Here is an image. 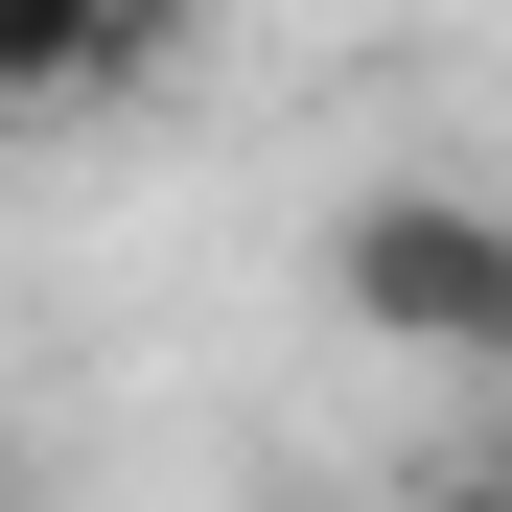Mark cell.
Returning a JSON list of instances; mask_svg holds the SVG:
<instances>
[{
  "instance_id": "cell-1",
  "label": "cell",
  "mask_w": 512,
  "mask_h": 512,
  "mask_svg": "<svg viewBox=\"0 0 512 512\" xmlns=\"http://www.w3.org/2000/svg\"><path fill=\"white\" fill-rule=\"evenodd\" d=\"M326 303H350L373 350L512 373V187H350V233H326Z\"/></svg>"
},
{
  "instance_id": "cell-2",
  "label": "cell",
  "mask_w": 512,
  "mask_h": 512,
  "mask_svg": "<svg viewBox=\"0 0 512 512\" xmlns=\"http://www.w3.org/2000/svg\"><path fill=\"white\" fill-rule=\"evenodd\" d=\"M187 47V0H0V117H117Z\"/></svg>"
},
{
  "instance_id": "cell-3",
  "label": "cell",
  "mask_w": 512,
  "mask_h": 512,
  "mask_svg": "<svg viewBox=\"0 0 512 512\" xmlns=\"http://www.w3.org/2000/svg\"><path fill=\"white\" fill-rule=\"evenodd\" d=\"M443 512H512V396H489L466 443H443Z\"/></svg>"
}]
</instances>
